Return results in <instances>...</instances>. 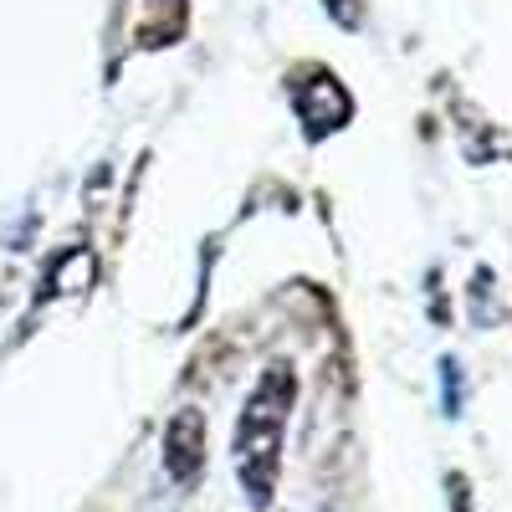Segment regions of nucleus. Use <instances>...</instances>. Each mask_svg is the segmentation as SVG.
Listing matches in <instances>:
<instances>
[{
	"instance_id": "2",
	"label": "nucleus",
	"mask_w": 512,
	"mask_h": 512,
	"mask_svg": "<svg viewBox=\"0 0 512 512\" xmlns=\"http://www.w3.org/2000/svg\"><path fill=\"white\" fill-rule=\"evenodd\" d=\"M205 466V415L200 410H180L164 425V472L175 487H190Z\"/></svg>"
},
{
	"instance_id": "1",
	"label": "nucleus",
	"mask_w": 512,
	"mask_h": 512,
	"mask_svg": "<svg viewBox=\"0 0 512 512\" xmlns=\"http://www.w3.org/2000/svg\"><path fill=\"white\" fill-rule=\"evenodd\" d=\"M297 379L287 364H272L262 379L251 384L246 410L236 420V477L251 507H272L277 477H282V441H287V415H292Z\"/></svg>"
}]
</instances>
